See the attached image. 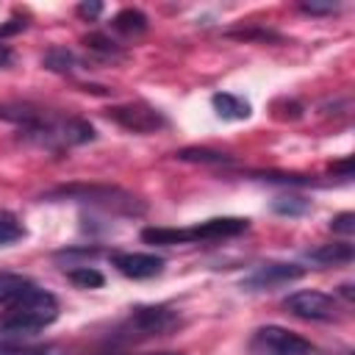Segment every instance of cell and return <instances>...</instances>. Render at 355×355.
I'll use <instances>...</instances> for the list:
<instances>
[{"instance_id":"cell-4","label":"cell","mask_w":355,"mask_h":355,"mask_svg":"<svg viewBox=\"0 0 355 355\" xmlns=\"http://www.w3.org/2000/svg\"><path fill=\"white\" fill-rule=\"evenodd\" d=\"M47 200H80V202H94V205H103L108 211H122V214H141L144 205L116 189V186H86V183H75V186H58L53 191L44 194Z\"/></svg>"},{"instance_id":"cell-9","label":"cell","mask_w":355,"mask_h":355,"mask_svg":"<svg viewBox=\"0 0 355 355\" xmlns=\"http://www.w3.org/2000/svg\"><path fill=\"white\" fill-rule=\"evenodd\" d=\"M305 275L302 266L297 263H263L258 266L255 272H250L241 286L250 288V291H269V288H277V286H286V283H294Z\"/></svg>"},{"instance_id":"cell-3","label":"cell","mask_w":355,"mask_h":355,"mask_svg":"<svg viewBox=\"0 0 355 355\" xmlns=\"http://www.w3.org/2000/svg\"><path fill=\"white\" fill-rule=\"evenodd\" d=\"M247 230V219L241 216H219V219H208L191 227H144L141 230V241L147 244H191V241H202V239H225V236H239Z\"/></svg>"},{"instance_id":"cell-25","label":"cell","mask_w":355,"mask_h":355,"mask_svg":"<svg viewBox=\"0 0 355 355\" xmlns=\"http://www.w3.org/2000/svg\"><path fill=\"white\" fill-rule=\"evenodd\" d=\"M25 28V22L22 19H11L8 25H0V42L6 39V36H11V33H19Z\"/></svg>"},{"instance_id":"cell-14","label":"cell","mask_w":355,"mask_h":355,"mask_svg":"<svg viewBox=\"0 0 355 355\" xmlns=\"http://www.w3.org/2000/svg\"><path fill=\"white\" fill-rule=\"evenodd\" d=\"M114 28L125 36H133V33H144L147 31V17L139 11V8H122L116 17H114Z\"/></svg>"},{"instance_id":"cell-2","label":"cell","mask_w":355,"mask_h":355,"mask_svg":"<svg viewBox=\"0 0 355 355\" xmlns=\"http://www.w3.org/2000/svg\"><path fill=\"white\" fill-rule=\"evenodd\" d=\"M55 319H58V300L50 291L31 286L11 305H6V313L0 316V344L22 341L25 336L39 333Z\"/></svg>"},{"instance_id":"cell-7","label":"cell","mask_w":355,"mask_h":355,"mask_svg":"<svg viewBox=\"0 0 355 355\" xmlns=\"http://www.w3.org/2000/svg\"><path fill=\"white\" fill-rule=\"evenodd\" d=\"M286 311H291L300 319L308 322H333L338 319V302L336 297L324 291H294L286 297Z\"/></svg>"},{"instance_id":"cell-12","label":"cell","mask_w":355,"mask_h":355,"mask_svg":"<svg viewBox=\"0 0 355 355\" xmlns=\"http://www.w3.org/2000/svg\"><path fill=\"white\" fill-rule=\"evenodd\" d=\"M211 105L214 111L222 116V119H247L250 116V103L239 94H230V92H219L211 97Z\"/></svg>"},{"instance_id":"cell-21","label":"cell","mask_w":355,"mask_h":355,"mask_svg":"<svg viewBox=\"0 0 355 355\" xmlns=\"http://www.w3.org/2000/svg\"><path fill=\"white\" fill-rule=\"evenodd\" d=\"M83 44H86L89 50H94V53H103V55H114V53H116V42H111V39L103 36V33H89V36L83 39Z\"/></svg>"},{"instance_id":"cell-13","label":"cell","mask_w":355,"mask_h":355,"mask_svg":"<svg viewBox=\"0 0 355 355\" xmlns=\"http://www.w3.org/2000/svg\"><path fill=\"white\" fill-rule=\"evenodd\" d=\"M31 286H36L31 277L25 275H14V272H0V305H11L19 294H25Z\"/></svg>"},{"instance_id":"cell-16","label":"cell","mask_w":355,"mask_h":355,"mask_svg":"<svg viewBox=\"0 0 355 355\" xmlns=\"http://www.w3.org/2000/svg\"><path fill=\"white\" fill-rule=\"evenodd\" d=\"M180 161H202V164H230L233 158L216 150H205V147H186L178 153Z\"/></svg>"},{"instance_id":"cell-18","label":"cell","mask_w":355,"mask_h":355,"mask_svg":"<svg viewBox=\"0 0 355 355\" xmlns=\"http://www.w3.org/2000/svg\"><path fill=\"white\" fill-rule=\"evenodd\" d=\"M44 67L53 72H69L75 67V55L67 47H50L44 55Z\"/></svg>"},{"instance_id":"cell-15","label":"cell","mask_w":355,"mask_h":355,"mask_svg":"<svg viewBox=\"0 0 355 355\" xmlns=\"http://www.w3.org/2000/svg\"><path fill=\"white\" fill-rule=\"evenodd\" d=\"M0 355H67L58 344H0Z\"/></svg>"},{"instance_id":"cell-8","label":"cell","mask_w":355,"mask_h":355,"mask_svg":"<svg viewBox=\"0 0 355 355\" xmlns=\"http://www.w3.org/2000/svg\"><path fill=\"white\" fill-rule=\"evenodd\" d=\"M108 116L122 125L125 130H133V133H155L161 128H166V119L161 111H155L153 105L147 103H128V105H114L108 108Z\"/></svg>"},{"instance_id":"cell-19","label":"cell","mask_w":355,"mask_h":355,"mask_svg":"<svg viewBox=\"0 0 355 355\" xmlns=\"http://www.w3.org/2000/svg\"><path fill=\"white\" fill-rule=\"evenodd\" d=\"M67 277L78 286V288H100L103 286V275L92 266H75L67 272Z\"/></svg>"},{"instance_id":"cell-1","label":"cell","mask_w":355,"mask_h":355,"mask_svg":"<svg viewBox=\"0 0 355 355\" xmlns=\"http://www.w3.org/2000/svg\"><path fill=\"white\" fill-rule=\"evenodd\" d=\"M0 119L14 122L19 133L44 147V150H67L75 144H86L94 139V128L78 116H58L42 108H33L28 103H3Z\"/></svg>"},{"instance_id":"cell-22","label":"cell","mask_w":355,"mask_h":355,"mask_svg":"<svg viewBox=\"0 0 355 355\" xmlns=\"http://www.w3.org/2000/svg\"><path fill=\"white\" fill-rule=\"evenodd\" d=\"M330 230L344 233V236H352V233H355V214H349V211L338 214V216L330 222Z\"/></svg>"},{"instance_id":"cell-17","label":"cell","mask_w":355,"mask_h":355,"mask_svg":"<svg viewBox=\"0 0 355 355\" xmlns=\"http://www.w3.org/2000/svg\"><path fill=\"white\" fill-rule=\"evenodd\" d=\"M22 236H25V225L11 211H0V244L19 241Z\"/></svg>"},{"instance_id":"cell-5","label":"cell","mask_w":355,"mask_h":355,"mask_svg":"<svg viewBox=\"0 0 355 355\" xmlns=\"http://www.w3.org/2000/svg\"><path fill=\"white\" fill-rule=\"evenodd\" d=\"M180 324V316L166 305H139L130 311V316L119 324L122 338H153L166 336Z\"/></svg>"},{"instance_id":"cell-10","label":"cell","mask_w":355,"mask_h":355,"mask_svg":"<svg viewBox=\"0 0 355 355\" xmlns=\"http://www.w3.org/2000/svg\"><path fill=\"white\" fill-rule=\"evenodd\" d=\"M111 263H114L125 277H133V280L155 277V275H161V269H164V258L150 255V252H114V255H111Z\"/></svg>"},{"instance_id":"cell-24","label":"cell","mask_w":355,"mask_h":355,"mask_svg":"<svg viewBox=\"0 0 355 355\" xmlns=\"http://www.w3.org/2000/svg\"><path fill=\"white\" fill-rule=\"evenodd\" d=\"M336 8H338L336 3H302V11H308V14H330Z\"/></svg>"},{"instance_id":"cell-6","label":"cell","mask_w":355,"mask_h":355,"mask_svg":"<svg viewBox=\"0 0 355 355\" xmlns=\"http://www.w3.org/2000/svg\"><path fill=\"white\" fill-rule=\"evenodd\" d=\"M250 355H313V344L280 324L258 327L250 338Z\"/></svg>"},{"instance_id":"cell-11","label":"cell","mask_w":355,"mask_h":355,"mask_svg":"<svg viewBox=\"0 0 355 355\" xmlns=\"http://www.w3.org/2000/svg\"><path fill=\"white\" fill-rule=\"evenodd\" d=\"M308 258L322 266H338V263H349L355 258V250L347 241H336V244H322L316 250H308Z\"/></svg>"},{"instance_id":"cell-23","label":"cell","mask_w":355,"mask_h":355,"mask_svg":"<svg viewBox=\"0 0 355 355\" xmlns=\"http://www.w3.org/2000/svg\"><path fill=\"white\" fill-rule=\"evenodd\" d=\"M78 14H80L83 19H97V17L103 14V3H97V0H92V3H80V6H78Z\"/></svg>"},{"instance_id":"cell-20","label":"cell","mask_w":355,"mask_h":355,"mask_svg":"<svg viewBox=\"0 0 355 355\" xmlns=\"http://www.w3.org/2000/svg\"><path fill=\"white\" fill-rule=\"evenodd\" d=\"M272 208H275L277 214L300 216V214H305V211H308V200H302V197H277V200L272 202Z\"/></svg>"},{"instance_id":"cell-27","label":"cell","mask_w":355,"mask_h":355,"mask_svg":"<svg viewBox=\"0 0 355 355\" xmlns=\"http://www.w3.org/2000/svg\"><path fill=\"white\" fill-rule=\"evenodd\" d=\"M147 355H183V352H147Z\"/></svg>"},{"instance_id":"cell-26","label":"cell","mask_w":355,"mask_h":355,"mask_svg":"<svg viewBox=\"0 0 355 355\" xmlns=\"http://www.w3.org/2000/svg\"><path fill=\"white\" fill-rule=\"evenodd\" d=\"M11 64H14V50L0 42V67H11Z\"/></svg>"}]
</instances>
